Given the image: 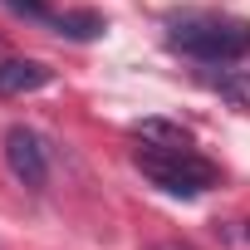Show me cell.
Listing matches in <instances>:
<instances>
[{
    "label": "cell",
    "instance_id": "cell-8",
    "mask_svg": "<svg viewBox=\"0 0 250 250\" xmlns=\"http://www.w3.org/2000/svg\"><path fill=\"white\" fill-rule=\"evenodd\" d=\"M147 250H191V245H182V240H162V245H147Z\"/></svg>",
    "mask_w": 250,
    "mask_h": 250
},
{
    "label": "cell",
    "instance_id": "cell-4",
    "mask_svg": "<svg viewBox=\"0 0 250 250\" xmlns=\"http://www.w3.org/2000/svg\"><path fill=\"white\" fill-rule=\"evenodd\" d=\"M49 83V69L35 64V59H5L0 64V98H20V93H35Z\"/></svg>",
    "mask_w": 250,
    "mask_h": 250
},
{
    "label": "cell",
    "instance_id": "cell-1",
    "mask_svg": "<svg viewBox=\"0 0 250 250\" xmlns=\"http://www.w3.org/2000/svg\"><path fill=\"white\" fill-rule=\"evenodd\" d=\"M138 172L152 182V187H162L167 196H201L206 187H216V167L206 162V157H196L191 147H152V143H143L138 147Z\"/></svg>",
    "mask_w": 250,
    "mask_h": 250
},
{
    "label": "cell",
    "instance_id": "cell-3",
    "mask_svg": "<svg viewBox=\"0 0 250 250\" xmlns=\"http://www.w3.org/2000/svg\"><path fill=\"white\" fill-rule=\"evenodd\" d=\"M5 162H10V172H15L20 187L44 191V182H49V152H44L40 133H30V128H10V133H5Z\"/></svg>",
    "mask_w": 250,
    "mask_h": 250
},
{
    "label": "cell",
    "instance_id": "cell-2",
    "mask_svg": "<svg viewBox=\"0 0 250 250\" xmlns=\"http://www.w3.org/2000/svg\"><path fill=\"white\" fill-rule=\"evenodd\" d=\"M167 44L201 64H230L250 54V25L245 20H187V25H172Z\"/></svg>",
    "mask_w": 250,
    "mask_h": 250
},
{
    "label": "cell",
    "instance_id": "cell-9",
    "mask_svg": "<svg viewBox=\"0 0 250 250\" xmlns=\"http://www.w3.org/2000/svg\"><path fill=\"white\" fill-rule=\"evenodd\" d=\"M245 235H250V226H245Z\"/></svg>",
    "mask_w": 250,
    "mask_h": 250
},
{
    "label": "cell",
    "instance_id": "cell-6",
    "mask_svg": "<svg viewBox=\"0 0 250 250\" xmlns=\"http://www.w3.org/2000/svg\"><path fill=\"white\" fill-rule=\"evenodd\" d=\"M59 35H69V40H98L108 25H103V15H93V10H64V15H54L49 20Z\"/></svg>",
    "mask_w": 250,
    "mask_h": 250
},
{
    "label": "cell",
    "instance_id": "cell-7",
    "mask_svg": "<svg viewBox=\"0 0 250 250\" xmlns=\"http://www.w3.org/2000/svg\"><path fill=\"white\" fill-rule=\"evenodd\" d=\"M5 5L15 15H25V20H54V10L44 5V0H5Z\"/></svg>",
    "mask_w": 250,
    "mask_h": 250
},
{
    "label": "cell",
    "instance_id": "cell-5",
    "mask_svg": "<svg viewBox=\"0 0 250 250\" xmlns=\"http://www.w3.org/2000/svg\"><path fill=\"white\" fill-rule=\"evenodd\" d=\"M133 133L152 147H191V133L182 123H167V118H143V123H133Z\"/></svg>",
    "mask_w": 250,
    "mask_h": 250
}]
</instances>
